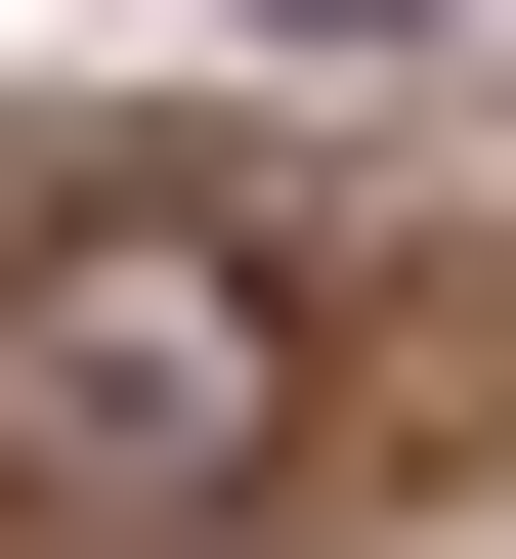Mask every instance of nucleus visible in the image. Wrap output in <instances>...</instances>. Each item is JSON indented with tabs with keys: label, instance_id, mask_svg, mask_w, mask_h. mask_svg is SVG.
Returning <instances> with one entry per match:
<instances>
[{
	"label": "nucleus",
	"instance_id": "1",
	"mask_svg": "<svg viewBox=\"0 0 516 559\" xmlns=\"http://www.w3.org/2000/svg\"><path fill=\"white\" fill-rule=\"evenodd\" d=\"M259 430H301L259 215H0V474H44V516H216Z\"/></svg>",
	"mask_w": 516,
	"mask_h": 559
}]
</instances>
